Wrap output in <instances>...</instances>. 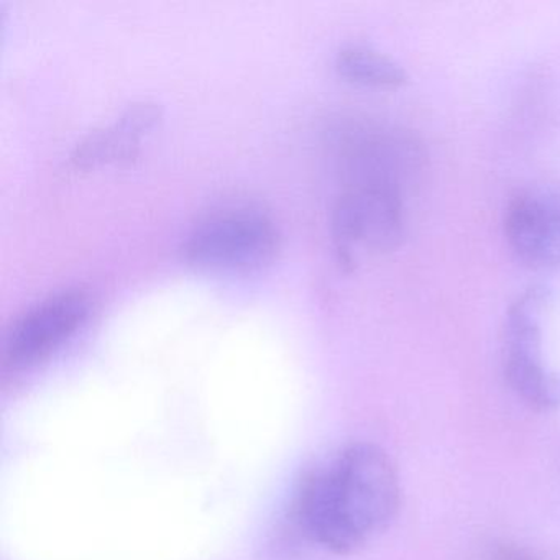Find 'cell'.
<instances>
[{"label":"cell","instance_id":"cell-1","mask_svg":"<svg viewBox=\"0 0 560 560\" xmlns=\"http://www.w3.org/2000/svg\"><path fill=\"white\" fill-rule=\"evenodd\" d=\"M280 247L270 214L255 206H229L202 218L186 235L183 255L199 267L254 270L268 264Z\"/></svg>","mask_w":560,"mask_h":560},{"label":"cell","instance_id":"cell-2","mask_svg":"<svg viewBox=\"0 0 560 560\" xmlns=\"http://www.w3.org/2000/svg\"><path fill=\"white\" fill-rule=\"evenodd\" d=\"M550 306V288L534 284L516 298L504 319V376L537 411L560 408V373L547 369L542 359V319Z\"/></svg>","mask_w":560,"mask_h":560},{"label":"cell","instance_id":"cell-3","mask_svg":"<svg viewBox=\"0 0 560 560\" xmlns=\"http://www.w3.org/2000/svg\"><path fill=\"white\" fill-rule=\"evenodd\" d=\"M329 468L347 517L363 539L382 533L399 510V480L385 451L369 442L347 447Z\"/></svg>","mask_w":560,"mask_h":560},{"label":"cell","instance_id":"cell-4","mask_svg":"<svg viewBox=\"0 0 560 560\" xmlns=\"http://www.w3.org/2000/svg\"><path fill=\"white\" fill-rule=\"evenodd\" d=\"M347 186H376L405 192L421 166L422 153L409 133L372 122H357L337 139Z\"/></svg>","mask_w":560,"mask_h":560},{"label":"cell","instance_id":"cell-5","mask_svg":"<svg viewBox=\"0 0 560 560\" xmlns=\"http://www.w3.org/2000/svg\"><path fill=\"white\" fill-rule=\"evenodd\" d=\"M405 198L376 186H347L332 212V234L340 255L352 264L357 254H386L405 237Z\"/></svg>","mask_w":560,"mask_h":560},{"label":"cell","instance_id":"cell-6","mask_svg":"<svg viewBox=\"0 0 560 560\" xmlns=\"http://www.w3.org/2000/svg\"><path fill=\"white\" fill-rule=\"evenodd\" d=\"M86 291L65 290L25 311L5 339V360L15 369L37 365L60 349L90 316Z\"/></svg>","mask_w":560,"mask_h":560},{"label":"cell","instance_id":"cell-7","mask_svg":"<svg viewBox=\"0 0 560 560\" xmlns=\"http://www.w3.org/2000/svg\"><path fill=\"white\" fill-rule=\"evenodd\" d=\"M504 234L524 267L560 273V186H530L514 196L504 218Z\"/></svg>","mask_w":560,"mask_h":560},{"label":"cell","instance_id":"cell-8","mask_svg":"<svg viewBox=\"0 0 560 560\" xmlns=\"http://www.w3.org/2000/svg\"><path fill=\"white\" fill-rule=\"evenodd\" d=\"M294 514L307 537L337 553H352L366 542L340 504L329 468L310 471L301 480Z\"/></svg>","mask_w":560,"mask_h":560},{"label":"cell","instance_id":"cell-9","mask_svg":"<svg viewBox=\"0 0 560 560\" xmlns=\"http://www.w3.org/2000/svg\"><path fill=\"white\" fill-rule=\"evenodd\" d=\"M160 106L152 101L130 104L114 122L88 133L71 152V163L78 168L132 162L143 136L160 120Z\"/></svg>","mask_w":560,"mask_h":560},{"label":"cell","instance_id":"cell-10","mask_svg":"<svg viewBox=\"0 0 560 560\" xmlns=\"http://www.w3.org/2000/svg\"><path fill=\"white\" fill-rule=\"evenodd\" d=\"M336 68L346 80L360 86L393 90L408 83L405 68L373 48L349 45L337 54Z\"/></svg>","mask_w":560,"mask_h":560},{"label":"cell","instance_id":"cell-11","mask_svg":"<svg viewBox=\"0 0 560 560\" xmlns=\"http://www.w3.org/2000/svg\"><path fill=\"white\" fill-rule=\"evenodd\" d=\"M490 560H537L529 550L523 549V547L511 546V544H504V546L497 547L491 553Z\"/></svg>","mask_w":560,"mask_h":560}]
</instances>
